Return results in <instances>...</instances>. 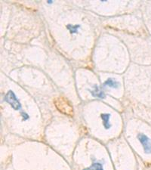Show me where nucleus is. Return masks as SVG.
Wrapping results in <instances>:
<instances>
[{"mask_svg": "<svg viewBox=\"0 0 151 170\" xmlns=\"http://www.w3.org/2000/svg\"><path fill=\"white\" fill-rule=\"evenodd\" d=\"M91 93H92V96L96 97V98H98V99H104L105 98L104 92L100 89L98 86H95L93 90L91 91Z\"/></svg>", "mask_w": 151, "mask_h": 170, "instance_id": "7ed1b4c3", "label": "nucleus"}, {"mask_svg": "<svg viewBox=\"0 0 151 170\" xmlns=\"http://www.w3.org/2000/svg\"><path fill=\"white\" fill-rule=\"evenodd\" d=\"M67 29H68L70 31V33H77V30H78V29L80 28V25H71V24H69V25L67 26Z\"/></svg>", "mask_w": 151, "mask_h": 170, "instance_id": "0eeeda50", "label": "nucleus"}, {"mask_svg": "<svg viewBox=\"0 0 151 170\" xmlns=\"http://www.w3.org/2000/svg\"><path fill=\"white\" fill-rule=\"evenodd\" d=\"M137 139L143 146V150L146 153H151V140L144 134L139 133L137 135Z\"/></svg>", "mask_w": 151, "mask_h": 170, "instance_id": "f03ea898", "label": "nucleus"}, {"mask_svg": "<svg viewBox=\"0 0 151 170\" xmlns=\"http://www.w3.org/2000/svg\"><path fill=\"white\" fill-rule=\"evenodd\" d=\"M104 86H107V87H110V88L116 89V88L119 86V83L117 81H116L115 80H113V79L109 78L104 82Z\"/></svg>", "mask_w": 151, "mask_h": 170, "instance_id": "39448f33", "label": "nucleus"}, {"mask_svg": "<svg viewBox=\"0 0 151 170\" xmlns=\"http://www.w3.org/2000/svg\"><path fill=\"white\" fill-rule=\"evenodd\" d=\"M5 99L8 104H10V105H11L14 110H16V111H18V110H20V108H21V105H20L18 99H17V97H16V95H14L12 91H9V92L7 93V95H5Z\"/></svg>", "mask_w": 151, "mask_h": 170, "instance_id": "f257e3e1", "label": "nucleus"}, {"mask_svg": "<svg viewBox=\"0 0 151 170\" xmlns=\"http://www.w3.org/2000/svg\"><path fill=\"white\" fill-rule=\"evenodd\" d=\"M102 119V121H103L104 126L106 129H109L110 128V114H102L101 116Z\"/></svg>", "mask_w": 151, "mask_h": 170, "instance_id": "20e7f679", "label": "nucleus"}, {"mask_svg": "<svg viewBox=\"0 0 151 170\" xmlns=\"http://www.w3.org/2000/svg\"><path fill=\"white\" fill-rule=\"evenodd\" d=\"M84 170H104L103 164L100 162H94L91 166L85 168Z\"/></svg>", "mask_w": 151, "mask_h": 170, "instance_id": "423d86ee", "label": "nucleus"}]
</instances>
